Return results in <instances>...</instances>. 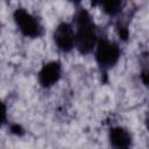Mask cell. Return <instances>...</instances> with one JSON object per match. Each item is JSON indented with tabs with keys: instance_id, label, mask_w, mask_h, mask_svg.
<instances>
[{
	"instance_id": "cell-5",
	"label": "cell",
	"mask_w": 149,
	"mask_h": 149,
	"mask_svg": "<svg viewBox=\"0 0 149 149\" xmlns=\"http://www.w3.org/2000/svg\"><path fill=\"white\" fill-rule=\"evenodd\" d=\"M62 77V64L59 61H49L42 65L37 79L42 87L50 88L59 81Z\"/></svg>"
},
{
	"instance_id": "cell-2",
	"label": "cell",
	"mask_w": 149,
	"mask_h": 149,
	"mask_svg": "<svg viewBox=\"0 0 149 149\" xmlns=\"http://www.w3.org/2000/svg\"><path fill=\"white\" fill-rule=\"evenodd\" d=\"M93 52L98 66L102 71H107L118 64L121 57V47L108 37L99 36Z\"/></svg>"
},
{
	"instance_id": "cell-7",
	"label": "cell",
	"mask_w": 149,
	"mask_h": 149,
	"mask_svg": "<svg viewBox=\"0 0 149 149\" xmlns=\"http://www.w3.org/2000/svg\"><path fill=\"white\" fill-rule=\"evenodd\" d=\"M98 5L100 6L101 10L108 16H116L122 12L125 2L120 0H108V1H100Z\"/></svg>"
},
{
	"instance_id": "cell-4",
	"label": "cell",
	"mask_w": 149,
	"mask_h": 149,
	"mask_svg": "<svg viewBox=\"0 0 149 149\" xmlns=\"http://www.w3.org/2000/svg\"><path fill=\"white\" fill-rule=\"evenodd\" d=\"M52 40L56 48L62 52H70L74 49V28L68 21L59 22L52 33Z\"/></svg>"
},
{
	"instance_id": "cell-6",
	"label": "cell",
	"mask_w": 149,
	"mask_h": 149,
	"mask_svg": "<svg viewBox=\"0 0 149 149\" xmlns=\"http://www.w3.org/2000/svg\"><path fill=\"white\" fill-rule=\"evenodd\" d=\"M108 141L115 149L129 148L133 141L130 132L122 126H114L108 130Z\"/></svg>"
},
{
	"instance_id": "cell-3",
	"label": "cell",
	"mask_w": 149,
	"mask_h": 149,
	"mask_svg": "<svg viewBox=\"0 0 149 149\" xmlns=\"http://www.w3.org/2000/svg\"><path fill=\"white\" fill-rule=\"evenodd\" d=\"M13 20L17 30L24 37L38 38L43 35V26L37 16L30 13L28 9L19 7L13 12Z\"/></svg>"
},
{
	"instance_id": "cell-8",
	"label": "cell",
	"mask_w": 149,
	"mask_h": 149,
	"mask_svg": "<svg viewBox=\"0 0 149 149\" xmlns=\"http://www.w3.org/2000/svg\"><path fill=\"white\" fill-rule=\"evenodd\" d=\"M116 30H118V34H119V36H120L121 40L126 41V40L128 38L129 31H128V28H127L126 24H123L122 22H119V23L116 24Z\"/></svg>"
},
{
	"instance_id": "cell-1",
	"label": "cell",
	"mask_w": 149,
	"mask_h": 149,
	"mask_svg": "<svg viewBox=\"0 0 149 149\" xmlns=\"http://www.w3.org/2000/svg\"><path fill=\"white\" fill-rule=\"evenodd\" d=\"M73 28L74 48L78 50V52L81 55H88L93 52L99 35L94 20L86 8L79 7L76 9L73 16Z\"/></svg>"
},
{
	"instance_id": "cell-11",
	"label": "cell",
	"mask_w": 149,
	"mask_h": 149,
	"mask_svg": "<svg viewBox=\"0 0 149 149\" xmlns=\"http://www.w3.org/2000/svg\"><path fill=\"white\" fill-rule=\"evenodd\" d=\"M125 149H130V148H125Z\"/></svg>"
},
{
	"instance_id": "cell-10",
	"label": "cell",
	"mask_w": 149,
	"mask_h": 149,
	"mask_svg": "<svg viewBox=\"0 0 149 149\" xmlns=\"http://www.w3.org/2000/svg\"><path fill=\"white\" fill-rule=\"evenodd\" d=\"M10 132L13 134H15V135H21V134H23V128L20 125L14 123V125L10 126Z\"/></svg>"
},
{
	"instance_id": "cell-9",
	"label": "cell",
	"mask_w": 149,
	"mask_h": 149,
	"mask_svg": "<svg viewBox=\"0 0 149 149\" xmlns=\"http://www.w3.org/2000/svg\"><path fill=\"white\" fill-rule=\"evenodd\" d=\"M6 121H7V106L0 99V128L6 123Z\"/></svg>"
}]
</instances>
